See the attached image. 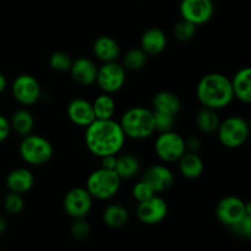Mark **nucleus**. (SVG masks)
<instances>
[{
	"label": "nucleus",
	"mask_w": 251,
	"mask_h": 251,
	"mask_svg": "<svg viewBox=\"0 0 251 251\" xmlns=\"http://www.w3.org/2000/svg\"><path fill=\"white\" fill-rule=\"evenodd\" d=\"M124 131L118 122L112 119H95L86 126L85 144L88 151L97 157L118 154L125 144Z\"/></svg>",
	"instance_id": "1"
},
{
	"label": "nucleus",
	"mask_w": 251,
	"mask_h": 251,
	"mask_svg": "<svg viewBox=\"0 0 251 251\" xmlns=\"http://www.w3.org/2000/svg\"><path fill=\"white\" fill-rule=\"evenodd\" d=\"M196 97L202 107L215 110L223 109L234 100L230 80L220 73L207 74L199 81Z\"/></svg>",
	"instance_id": "2"
},
{
	"label": "nucleus",
	"mask_w": 251,
	"mask_h": 251,
	"mask_svg": "<svg viewBox=\"0 0 251 251\" xmlns=\"http://www.w3.org/2000/svg\"><path fill=\"white\" fill-rule=\"evenodd\" d=\"M125 136L134 140H145L152 136L154 129L153 110L144 107H134L123 114L119 122Z\"/></svg>",
	"instance_id": "3"
},
{
	"label": "nucleus",
	"mask_w": 251,
	"mask_h": 251,
	"mask_svg": "<svg viewBox=\"0 0 251 251\" xmlns=\"http://www.w3.org/2000/svg\"><path fill=\"white\" fill-rule=\"evenodd\" d=\"M122 178L114 169L98 168L88 176L86 189L93 199L109 200L114 198L120 189Z\"/></svg>",
	"instance_id": "4"
},
{
	"label": "nucleus",
	"mask_w": 251,
	"mask_h": 251,
	"mask_svg": "<svg viewBox=\"0 0 251 251\" xmlns=\"http://www.w3.org/2000/svg\"><path fill=\"white\" fill-rule=\"evenodd\" d=\"M19 152L21 158L31 166H43L48 163L54 154L53 145L46 137L28 134L24 136Z\"/></svg>",
	"instance_id": "5"
},
{
	"label": "nucleus",
	"mask_w": 251,
	"mask_h": 251,
	"mask_svg": "<svg viewBox=\"0 0 251 251\" xmlns=\"http://www.w3.org/2000/svg\"><path fill=\"white\" fill-rule=\"evenodd\" d=\"M249 131V124L244 118L229 117L220 123L216 132L223 146L227 149H238L247 142Z\"/></svg>",
	"instance_id": "6"
},
{
	"label": "nucleus",
	"mask_w": 251,
	"mask_h": 251,
	"mask_svg": "<svg viewBox=\"0 0 251 251\" xmlns=\"http://www.w3.org/2000/svg\"><path fill=\"white\" fill-rule=\"evenodd\" d=\"M248 215H251L250 202H245L238 196H226L221 199L216 207V218L218 222L229 228Z\"/></svg>",
	"instance_id": "7"
},
{
	"label": "nucleus",
	"mask_w": 251,
	"mask_h": 251,
	"mask_svg": "<svg viewBox=\"0 0 251 251\" xmlns=\"http://www.w3.org/2000/svg\"><path fill=\"white\" fill-rule=\"evenodd\" d=\"M154 151L161 161L167 163L178 162L179 158L186 152L185 140L173 130L161 132L154 142Z\"/></svg>",
	"instance_id": "8"
},
{
	"label": "nucleus",
	"mask_w": 251,
	"mask_h": 251,
	"mask_svg": "<svg viewBox=\"0 0 251 251\" xmlns=\"http://www.w3.org/2000/svg\"><path fill=\"white\" fill-rule=\"evenodd\" d=\"M125 81H126V70L122 64L117 61L103 63V65L98 68L96 83L104 93L112 95L118 92L125 85Z\"/></svg>",
	"instance_id": "9"
},
{
	"label": "nucleus",
	"mask_w": 251,
	"mask_h": 251,
	"mask_svg": "<svg viewBox=\"0 0 251 251\" xmlns=\"http://www.w3.org/2000/svg\"><path fill=\"white\" fill-rule=\"evenodd\" d=\"M11 92L15 100L22 105H33L41 98V85L34 76L22 74L14 80Z\"/></svg>",
	"instance_id": "10"
},
{
	"label": "nucleus",
	"mask_w": 251,
	"mask_h": 251,
	"mask_svg": "<svg viewBox=\"0 0 251 251\" xmlns=\"http://www.w3.org/2000/svg\"><path fill=\"white\" fill-rule=\"evenodd\" d=\"M181 19L193 22L196 26L205 25L215 14L212 0H181L179 5Z\"/></svg>",
	"instance_id": "11"
},
{
	"label": "nucleus",
	"mask_w": 251,
	"mask_h": 251,
	"mask_svg": "<svg viewBox=\"0 0 251 251\" xmlns=\"http://www.w3.org/2000/svg\"><path fill=\"white\" fill-rule=\"evenodd\" d=\"M93 198L86 188H73L66 193L63 205L71 218H85L92 208Z\"/></svg>",
	"instance_id": "12"
},
{
	"label": "nucleus",
	"mask_w": 251,
	"mask_h": 251,
	"mask_svg": "<svg viewBox=\"0 0 251 251\" xmlns=\"http://www.w3.org/2000/svg\"><path fill=\"white\" fill-rule=\"evenodd\" d=\"M168 215V205L158 195L139 202L136 208L137 220L147 226H154L163 222Z\"/></svg>",
	"instance_id": "13"
},
{
	"label": "nucleus",
	"mask_w": 251,
	"mask_h": 251,
	"mask_svg": "<svg viewBox=\"0 0 251 251\" xmlns=\"http://www.w3.org/2000/svg\"><path fill=\"white\" fill-rule=\"evenodd\" d=\"M142 180L146 181L154 193L161 194L172 188L174 183V176L168 167L163 164H154L145 171Z\"/></svg>",
	"instance_id": "14"
},
{
	"label": "nucleus",
	"mask_w": 251,
	"mask_h": 251,
	"mask_svg": "<svg viewBox=\"0 0 251 251\" xmlns=\"http://www.w3.org/2000/svg\"><path fill=\"white\" fill-rule=\"evenodd\" d=\"M66 114L70 122L77 126L86 127L96 119L92 103L83 98H75L66 108Z\"/></svg>",
	"instance_id": "15"
},
{
	"label": "nucleus",
	"mask_w": 251,
	"mask_h": 251,
	"mask_svg": "<svg viewBox=\"0 0 251 251\" xmlns=\"http://www.w3.org/2000/svg\"><path fill=\"white\" fill-rule=\"evenodd\" d=\"M69 71L71 74V77L78 85L91 86L96 83L98 68L91 59L77 58L76 60H73Z\"/></svg>",
	"instance_id": "16"
},
{
	"label": "nucleus",
	"mask_w": 251,
	"mask_h": 251,
	"mask_svg": "<svg viewBox=\"0 0 251 251\" xmlns=\"http://www.w3.org/2000/svg\"><path fill=\"white\" fill-rule=\"evenodd\" d=\"M167 36L161 28L152 27L146 29L140 38V48L147 54V55H158L166 49Z\"/></svg>",
	"instance_id": "17"
},
{
	"label": "nucleus",
	"mask_w": 251,
	"mask_h": 251,
	"mask_svg": "<svg viewBox=\"0 0 251 251\" xmlns=\"http://www.w3.org/2000/svg\"><path fill=\"white\" fill-rule=\"evenodd\" d=\"M9 191L25 194L31 190L34 185V176L29 169L16 168L9 172L5 179Z\"/></svg>",
	"instance_id": "18"
},
{
	"label": "nucleus",
	"mask_w": 251,
	"mask_h": 251,
	"mask_svg": "<svg viewBox=\"0 0 251 251\" xmlns=\"http://www.w3.org/2000/svg\"><path fill=\"white\" fill-rule=\"evenodd\" d=\"M234 98L249 104L251 102V69L249 66L240 69L230 80Z\"/></svg>",
	"instance_id": "19"
},
{
	"label": "nucleus",
	"mask_w": 251,
	"mask_h": 251,
	"mask_svg": "<svg viewBox=\"0 0 251 251\" xmlns=\"http://www.w3.org/2000/svg\"><path fill=\"white\" fill-rule=\"evenodd\" d=\"M179 172L186 179H198L205 171V164L198 152L186 151L178 161Z\"/></svg>",
	"instance_id": "20"
},
{
	"label": "nucleus",
	"mask_w": 251,
	"mask_h": 251,
	"mask_svg": "<svg viewBox=\"0 0 251 251\" xmlns=\"http://www.w3.org/2000/svg\"><path fill=\"white\" fill-rule=\"evenodd\" d=\"M93 53L102 63H109L119 58L120 47L112 37L100 36L93 43Z\"/></svg>",
	"instance_id": "21"
},
{
	"label": "nucleus",
	"mask_w": 251,
	"mask_h": 251,
	"mask_svg": "<svg viewBox=\"0 0 251 251\" xmlns=\"http://www.w3.org/2000/svg\"><path fill=\"white\" fill-rule=\"evenodd\" d=\"M152 107L153 112L169 113V114L176 115L181 109V102L178 96L174 95L169 91H161L156 93L152 100Z\"/></svg>",
	"instance_id": "22"
},
{
	"label": "nucleus",
	"mask_w": 251,
	"mask_h": 251,
	"mask_svg": "<svg viewBox=\"0 0 251 251\" xmlns=\"http://www.w3.org/2000/svg\"><path fill=\"white\" fill-rule=\"evenodd\" d=\"M102 220L107 227L113 228V229H119L124 227L129 221V211L126 207L119 203H113L105 207L103 211Z\"/></svg>",
	"instance_id": "23"
},
{
	"label": "nucleus",
	"mask_w": 251,
	"mask_h": 251,
	"mask_svg": "<svg viewBox=\"0 0 251 251\" xmlns=\"http://www.w3.org/2000/svg\"><path fill=\"white\" fill-rule=\"evenodd\" d=\"M141 168L140 159L136 156L130 153H123L117 156L114 171L122 179L134 178Z\"/></svg>",
	"instance_id": "24"
},
{
	"label": "nucleus",
	"mask_w": 251,
	"mask_h": 251,
	"mask_svg": "<svg viewBox=\"0 0 251 251\" xmlns=\"http://www.w3.org/2000/svg\"><path fill=\"white\" fill-rule=\"evenodd\" d=\"M11 130H14L20 136H26V135L32 134L34 127V118L31 112L27 109H19L12 114L11 120H10Z\"/></svg>",
	"instance_id": "25"
},
{
	"label": "nucleus",
	"mask_w": 251,
	"mask_h": 251,
	"mask_svg": "<svg viewBox=\"0 0 251 251\" xmlns=\"http://www.w3.org/2000/svg\"><path fill=\"white\" fill-rule=\"evenodd\" d=\"M220 123L221 120L217 112L211 108L202 107V109L199 110L198 115H196L198 127L205 134H212V132L217 131Z\"/></svg>",
	"instance_id": "26"
},
{
	"label": "nucleus",
	"mask_w": 251,
	"mask_h": 251,
	"mask_svg": "<svg viewBox=\"0 0 251 251\" xmlns=\"http://www.w3.org/2000/svg\"><path fill=\"white\" fill-rule=\"evenodd\" d=\"M96 119H112L115 113V100L109 93L98 96L92 102Z\"/></svg>",
	"instance_id": "27"
},
{
	"label": "nucleus",
	"mask_w": 251,
	"mask_h": 251,
	"mask_svg": "<svg viewBox=\"0 0 251 251\" xmlns=\"http://www.w3.org/2000/svg\"><path fill=\"white\" fill-rule=\"evenodd\" d=\"M147 54L142 50L141 48H134L130 49L129 51H126V54L124 55L123 59V64L125 70L130 71H137L141 70L147 63Z\"/></svg>",
	"instance_id": "28"
},
{
	"label": "nucleus",
	"mask_w": 251,
	"mask_h": 251,
	"mask_svg": "<svg viewBox=\"0 0 251 251\" xmlns=\"http://www.w3.org/2000/svg\"><path fill=\"white\" fill-rule=\"evenodd\" d=\"M196 27L198 26L194 25L193 22L181 19L180 21L176 22V25L174 26V31H173L174 37L180 42L190 41V39L195 36Z\"/></svg>",
	"instance_id": "29"
},
{
	"label": "nucleus",
	"mask_w": 251,
	"mask_h": 251,
	"mask_svg": "<svg viewBox=\"0 0 251 251\" xmlns=\"http://www.w3.org/2000/svg\"><path fill=\"white\" fill-rule=\"evenodd\" d=\"M2 203H4V208L6 210V212H9L10 215H19L25 208V201L24 198H22V194L14 193V191H10L5 196Z\"/></svg>",
	"instance_id": "30"
},
{
	"label": "nucleus",
	"mask_w": 251,
	"mask_h": 251,
	"mask_svg": "<svg viewBox=\"0 0 251 251\" xmlns=\"http://www.w3.org/2000/svg\"><path fill=\"white\" fill-rule=\"evenodd\" d=\"M71 63H73V59L70 58L68 53L65 51H54L53 54L49 58V65L53 70L59 71V73H63V71H69L70 69Z\"/></svg>",
	"instance_id": "31"
},
{
	"label": "nucleus",
	"mask_w": 251,
	"mask_h": 251,
	"mask_svg": "<svg viewBox=\"0 0 251 251\" xmlns=\"http://www.w3.org/2000/svg\"><path fill=\"white\" fill-rule=\"evenodd\" d=\"M154 118V129L156 131L166 132L173 130L174 124H176V115L169 114V113L153 112Z\"/></svg>",
	"instance_id": "32"
},
{
	"label": "nucleus",
	"mask_w": 251,
	"mask_h": 251,
	"mask_svg": "<svg viewBox=\"0 0 251 251\" xmlns=\"http://www.w3.org/2000/svg\"><path fill=\"white\" fill-rule=\"evenodd\" d=\"M153 195H156V193H154V191L152 190L151 186L144 180L137 181L134 185V188H132V196H134V199L137 202L147 200V199L152 198Z\"/></svg>",
	"instance_id": "33"
},
{
	"label": "nucleus",
	"mask_w": 251,
	"mask_h": 251,
	"mask_svg": "<svg viewBox=\"0 0 251 251\" xmlns=\"http://www.w3.org/2000/svg\"><path fill=\"white\" fill-rule=\"evenodd\" d=\"M71 234L76 239H85L88 237L91 232L90 225L85 218H75V222L71 225Z\"/></svg>",
	"instance_id": "34"
},
{
	"label": "nucleus",
	"mask_w": 251,
	"mask_h": 251,
	"mask_svg": "<svg viewBox=\"0 0 251 251\" xmlns=\"http://www.w3.org/2000/svg\"><path fill=\"white\" fill-rule=\"evenodd\" d=\"M232 232L234 234L239 235L243 238H250L251 237V215L245 216L242 221L235 223L234 226L230 227Z\"/></svg>",
	"instance_id": "35"
},
{
	"label": "nucleus",
	"mask_w": 251,
	"mask_h": 251,
	"mask_svg": "<svg viewBox=\"0 0 251 251\" xmlns=\"http://www.w3.org/2000/svg\"><path fill=\"white\" fill-rule=\"evenodd\" d=\"M10 132H11V125H10V122L4 117V115L0 114V144L4 142L5 140L10 136Z\"/></svg>",
	"instance_id": "36"
},
{
	"label": "nucleus",
	"mask_w": 251,
	"mask_h": 251,
	"mask_svg": "<svg viewBox=\"0 0 251 251\" xmlns=\"http://www.w3.org/2000/svg\"><path fill=\"white\" fill-rule=\"evenodd\" d=\"M115 162H117V154H109V156L100 157V167L104 169H114Z\"/></svg>",
	"instance_id": "37"
},
{
	"label": "nucleus",
	"mask_w": 251,
	"mask_h": 251,
	"mask_svg": "<svg viewBox=\"0 0 251 251\" xmlns=\"http://www.w3.org/2000/svg\"><path fill=\"white\" fill-rule=\"evenodd\" d=\"M185 147H186V151H190V152L200 151L201 149L200 140L196 139V137H190L189 140H185Z\"/></svg>",
	"instance_id": "38"
},
{
	"label": "nucleus",
	"mask_w": 251,
	"mask_h": 251,
	"mask_svg": "<svg viewBox=\"0 0 251 251\" xmlns=\"http://www.w3.org/2000/svg\"><path fill=\"white\" fill-rule=\"evenodd\" d=\"M6 85H7L6 77H5L4 74L0 73V93L4 92L5 88H6Z\"/></svg>",
	"instance_id": "39"
},
{
	"label": "nucleus",
	"mask_w": 251,
	"mask_h": 251,
	"mask_svg": "<svg viewBox=\"0 0 251 251\" xmlns=\"http://www.w3.org/2000/svg\"><path fill=\"white\" fill-rule=\"evenodd\" d=\"M7 228V223L6 221L4 220V218L0 216V234H2V233H5V230H6Z\"/></svg>",
	"instance_id": "40"
}]
</instances>
